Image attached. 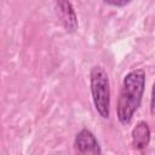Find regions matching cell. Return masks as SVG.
Here are the masks:
<instances>
[{"mask_svg": "<svg viewBox=\"0 0 155 155\" xmlns=\"http://www.w3.org/2000/svg\"><path fill=\"white\" fill-rule=\"evenodd\" d=\"M144 87L145 71L143 69L132 70L124 78L116 108L117 119L122 125L130 124L134 113L140 107Z\"/></svg>", "mask_w": 155, "mask_h": 155, "instance_id": "obj_1", "label": "cell"}, {"mask_svg": "<svg viewBox=\"0 0 155 155\" xmlns=\"http://www.w3.org/2000/svg\"><path fill=\"white\" fill-rule=\"evenodd\" d=\"M57 15L64 25L65 30L69 33H73L78 29V19L74 11L73 5L69 0H53Z\"/></svg>", "mask_w": 155, "mask_h": 155, "instance_id": "obj_3", "label": "cell"}, {"mask_svg": "<svg viewBox=\"0 0 155 155\" xmlns=\"http://www.w3.org/2000/svg\"><path fill=\"white\" fill-rule=\"evenodd\" d=\"M103 1H105V2L109 4V5L121 7V6H126V5L130 4L132 0H103Z\"/></svg>", "mask_w": 155, "mask_h": 155, "instance_id": "obj_6", "label": "cell"}, {"mask_svg": "<svg viewBox=\"0 0 155 155\" xmlns=\"http://www.w3.org/2000/svg\"><path fill=\"white\" fill-rule=\"evenodd\" d=\"M150 142V128L145 121H139L132 130V144L137 150H143Z\"/></svg>", "mask_w": 155, "mask_h": 155, "instance_id": "obj_5", "label": "cell"}, {"mask_svg": "<svg viewBox=\"0 0 155 155\" xmlns=\"http://www.w3.org/2000/svg\"><path fill=\"white\" fill-rule=\"evenodd\" d=\"M74 147L81 154H101L102 153V149L99 147L97 138L91 131L86 128L81 130L76 134L74 140Z\"/></svg>", "mask_w": 155, "mask_h": 155, "instance_id": "obj_4", "label": "cell"}, {"mask_svg": "<svg viewBox=\"0 0 155 155\" xmlns=\"http://www.w3.org/2000/svg\"><path fill=\"white\" fill-rule=\"evenodd\" d=\"M90 85L94 108L99 116L108 119L110 114V86L107 71L99 67L94 65L90 73Z\"/></svg>", "mask_w": 155, "mask_h": 155, "instance_id": "obj_2", "label": "cell"}]
</instances>
